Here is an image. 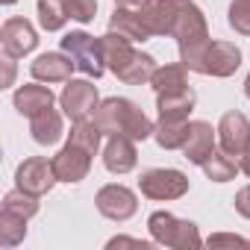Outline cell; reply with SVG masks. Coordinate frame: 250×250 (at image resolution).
<instances>
[{"label": "cell", "instance_id": "obj_1", "mask_svg": "<svg viewBox=\"0 0 250 250\" xmlns=\"http://www.w3.org/2000/svg\"><path fill=\"white\" fill-rule=\"evenodd\" d=\"M153 36L177 39V47H191L209 39V24L194 0H153L147 12Z\"/></svg>", "mask_w": 250, "mask_h": 250}, {"label": "cell", "instance_id": "obj_2", "mask_svg": "<svg viewBox=\"0 0 250 250\" xmlns=\"http://www.w3.org/2000/svg\"><path fill=\"white\" fill-rule=\"evenodd\" d=\"M94 124L103 130V136H130L136 142H145L153 136L156 124L145 115V109L139 103H133L130 97H106L100 100V106L94 109Z\"/></svg>", "mask_w": 250, "mask_h": 250}, {"label": "cell", "instance_id": "obj_3", "mask_svg": "<svg viewBox=\"0 0 250 250\" xmlns=\"http://www.w3.org/2000/svg\"><path fill=\"white\" fill-rule=\"evenodd\" d=\"M180 62L188 71H194V74L227 80V77H232L241 68V50L232 42H212V39H206L200 44L183 47L180 50Z\"/></svg>", "mask_w": 250, "mask_h": 250}, {"label": "cell", "instance_id": "obj_4", "mask_svg": "<svg viewBox=\"0 0 250 250\" xmlns=\"http://www.w3.org/2000/svg\"><path fill=\"white\" fill-rule=\"evenodd\" d=\"M147 229L153 235L156 244L162 247H174V250H197L203 244L200 232H197V224L186 221V218H177L171 212H153L147 218Z\"/></svg>", "mask_w": 250, "mask_h": 250}, {"label": "cell", "instance_id": "obj_5", "mask_svg": "<svg viewBox=\"0 0 250 250\" xmlns=\"http://www.w3.org/2000/svg\"><path fill=\"white\" fill-rule=\"evenodd\" d=\"M62 50L74 59L77 71H83L91 80H100L106 74V59H103V44L100 39L88 36L85 30H71L62 39Z\"/></svg>", "mask_w": 250, "mask_h": 250}, {"label": "cell", "instance_id": "obj_6", "mask_svg": "<svg viewBox=\"0 0 250 250\" xmlns=\"http://www.w3.org/2000/svg\"><path fill=\"white\" fill-rule=\"evenodd\" d=\"M188 188H191L188 177L177 168H147L139 177V191L147 200H159V203L180 200L188 194Z\"/></svg>", "mask_w": 250, "mask_h": 250}, {"label": "cell", "instance_id": "obj_7", "mask_svg": "<svg viewBox=\"0 0 250 250\" xmlns=\"http://www.w3.org/2000/svg\"><path fill=\"white\" fill-rule=\"evenodd\" d=\"M94 206L103 218L121 224V221H130L139 212V194L121 183H109L94 194Z\"/></svg>", "mask_w": 250, "mask_h": 250}, {"label": "cell", "instance_id": "obj_8", "mask_svg": "<svg viewBox=\"0 0 250 250\" xmlns=\"http://www.w3.org/2000/svg\"><path fill=\"white\" fill-rule=\"evenodd\" d=\"M59 106L62 112L71 118V121H83V118H91L94 109L100 106V94H97V85L91 80H68L62 94H59Z\"/></svg>", "mask_w": 250, "mask_h": 250}, {"label": "cell", "instance_id": "obj_9", "mask_svg": "<svg viewBox=\"0 0 250 250\" xmlns=\"http://www.w3.org/2000/svg\"><path fill=\"white\" fill-rule=\"evenodd\" d=\"M56 183H59V180H56L53 162H50L47 156H30V159H24V162L18 165V171H15V186L24 188V191H30V194H36V197L50 194V188H53Z\"/></svg>", "mask_w": 250, "mask_h": 250}, {"label": "cell", "instance_id": "obj_10", "mask_svg": "<svg viewBox=\"0 0 250 250\" xmlns=\"http://www.w3.org/2000/svg\"><path fill=\"white\" fill-rule=\"evenodd\" d=\"M91 153L88 150H83L80 145H74V142H68L50 162H53V174H56V180L59 183H68V186H74V183H83L85 177H88V171H91Z\"/></svg>", "mask_w": 250, "mask_h": 250}, {"label": "cell", "instance_id": "obj_11", "mask_svg": "<svg viewBox=\"0 0 250 250\" xmlns=\"http://www.w3.org/2000/svg\"><path fill=\"white\" fill-rule=\"evenodd\" d=\"M0 44H3V53L21 59L39 47V33L27 18H6L0 27Z\"/></svg>", "mask_w": 250, "mask_h": 250}, {"label": "cell", "instance_id": "obj_12", "mask_svg": "<svg viewBox=\"0 0 250 250\" xmlns=\"http://www.w3.org/2000/svg\"><path fill=\"white\" fill-rule=\"evenodd\" d=\"M215 130H218L221 150H227L229 156H238V153L250 145V118H247L244 112H238V109L224 112Z\"/></svg>", "mask_w": 250, "mask_h": 250}, {"label": "cell", "instance_id": "obj_13", "mask_svg": "<svg viewBox=\"0 0 250 250\" xmlns=\"http://www.w3.org/2000/svg\"><path fill=\"white\" fill-rule=\"evenodd\" d=\"M103 165L109 174H130L139 165V150H136V139L130 136H109L106 147H103Z\"/></svg>", "mask_w": 250, "mask_h": 250}, {"label": "cell", "instance_id": "obj_14", "mask_svg": "<svg viewBox=\"0 0 250 250\" xmlns=\"http://www.w3.org/2000/svg\"><path fill=\"white\" fill-rule=\"evenodd\" d=\"M74 71H77V65L65 50L62 53H42L30 65V74L39 83H68Z\"/></svg>", "mask_w": 250, "mask_h": 250}, {"label": "cell", "instance_id": "obj_15", "mask_svg": "<svg viewBox=\"0 0 250 250\" xmlns=\"http://www.w3.org/2000/svg\"><path fill=\"white\" fill-rule=\"evenodd\" d=\"M215 136H218V130H212L209 121H191L188 139H186V145H183V156H186L191 165H203L206 156L215 150Z\"/></svg>", "mask_w": 250, "mask_h": 250}, {"label": "cell", "instance_id": "obj_16", "mask_svg": "<svg viewBox=\"0 0 250 250\" xmlns=\"http://www.w3.org/2000/svg\"><path fill=\"white\" fill-rule=\"evenodd\" d=\"M150 12V9H147ZM147 12H127V9H118L112 12L109 18V30L121 33V36H127L130 42H147L153 39V30H150V21H147Z\"/></svg>", "mask_w": 250, "mask_h": 250}, {"label": "cell", "instance_id": "obj_17", "mask_svg": "<svg viewBox=\"0 0 250 250\" xmlns=\"http://www.w3.org/2000/svg\"><path fill=\"white\" fill-rule=\"evenodd\" d=\"M194 106H197V91L191 85L156 94V112H159V118H183V121H188V115L194 112Z\"/></svg>", "mask_w": 250, "mask_h": 250}, {"label": "cell", "instance_id": "obj_18", "mask_svg": "<svg viewBox=\"0 0 250 250\" xmlns=\"http://www.w3.org/2000/svg\"><path fill=\"white\" fill-rule=\"evenodd\" d=\"M156 68H159V65H156V59H153L150 53L133 50V53H130V59L115 71V77H118L121 83H127V85H150V80H153Z\"/></svg>", "mask_w": 250, "mask_h": 250}, {"label": "cell", "instance_id": "obj_19", "mask_svg": "<svg viewBox=\"0 0 250 250\" xmlns=\"http://www.w3.org/2000/svg\"><path fill=\"white\" fill-rule=\"evenodd\" d=\"M30 136H33L36 145H44V147L56 145L65 136V121H62V115L53 106L44 109V112H39V115H33L30 118Z\"/></svg>", "mask_w": 250, "mask_h": 250}, {"label": "cell", "instance_id": "obj_20", "mask_svg": "<svg viewBox=\"0 0 250 250\" xmlns=\"http://www.w3.org/2000/svg\"><path fill=\"white\" fill-rule=\"evenodd\" d=\"M12 103H15V109H18L21 115L33 118V115L50 109V106L56 103V94H53L47 85H39V80H36V83H30V85H21V88L15 91V97H12Z\"/></svg>", "mask_w": 250, "mask_h": 250}, {"label": "cell", "instance_id": "obj_21", "mask_svg": "<svg viewBox=\"0 0 250 250\" xmlns=\"http://www.w3.org/2000/svg\"><path fill=\"white\" fill-rule=\"evenodd\" d=\"M188 127H191V121H183V118H159L153 139L162 150H183L188 139Z\"/></svg>", "mask_w": 250, "mask_h": 250}, {"label": "cell", "instance_id": "obj_22", "mask_svg": "<svg viewBox=\"0 0 250 250\" xmlns=\"http://www.w3.org/2000/svg\"><path fill=\"white\" fill-rule=\"evenodd\" d=\"M100 44H103V59H106V71H118L124 62L130 59V53L136 50L133 44L136 42H130L127 36H121V33H115V30H109L106 36H100Z\"/></svg>", "mask_w": 250, "mask_h": 250}, {"label": "cell", "instance_id": "obj_23", "mask_svg": "<svg viewBox=\"0 0 250 250\" xmlns=\"http://www.w3.org/2000/svg\"><path fill=\"white\" fill-rule=\"evenodd\" d=\"M200 168H203V174H206L212 183H229V180H235V174H241V171H238V162H235L227 150H218V147L206 156V162H203Z\"/></svg>", "mask_w": 250, "mask_h": 250}, {"label": "cell", "instance_id": "obj_24", "mask_svg": "<svg viewBox=\"0 0 250 250\" xmlns=\"http://www.w3.org/2000/svg\"><path fill=\"white\" fill-rule=\"evenodd\" d=\"M68 142H74L83 150H88L91 156H97L100 142H103V130L94 124V118H83V121H74V127L68 133Z\"/></svg>", "mask_w": 250, "mask_h": 250}, {"label": "cell", "instance_id": "obj_25", "mask_svg": "<svg viewBox=\"0 0 250 250\" xmlns=\"http://www.w3.org/2000/svg\"><path fill=\"white\" fill-rule=\"evenodd\" d=\"M183 85H188V68H186L183 62H177V65H159L156 74H153V80H150V88H153L156 94H162V91H177V88H183Z\"/></svg>", "mask_w": 250, "mask_h": 250}, {"label": "cell", "instance_id": "obj_26", "mask_svg": "<svg viewBox=\"0 0 250 250\" xmlns=\"http://www.w3.org/2000/svg\"><path fill=\"white\" fill-rule=\"evenodd\" d=\"M36 15H39V27L44 33H59L68 24L65 0H39V3H36Z\"/></svg>", "mask_w": 250, "mask_h": 250}, {"label": "cell", "instance_id": "obj_27", "mask_svg": "<svg viewBox=\"0 0 250 250\" xmlns=\"http://www.w3.org/2000/svg\"><path fill=\"white\" fill-rule=\"evenodd\" d=\"M27 238V218L0 209V247H18Z\"/></svg>", "mask_w": 250, "mask_h": 250}, {"label": "cell", "instance_id": "obj_28", "mask_svg": "<svg viewBox=\"0 0 250 250\" xmlns=\"http://www.w3.org/2000/svg\"><path fill=\"white\" fill-rule=\"evenodd\" d=\"M227 24L238 36H250V0H232L227 9Z\"/></svg>", "mask_w": 250, "mask_h": 250}, {"label": "cell", "instance_id": "obj_29", "mask_svg": "<svg viewBox=\"0 0 250 250\" xmlns=\"http://www.w3.org/2000/svg\"><path fill=\"white\" fill-rule=\"evenodd\" d=\"M65 9H68L71 21L91 24L94 15H97V0H65Z\"/></svg>", "mask_w": 250, "mask_h": 250}, {"label": "cell", "instance_id": "obj_30", "mask_svg": "<svg viewBox=\"0 0 250 250\" xmlns=\"http://www.w3.org/2000/svg\"><path fill=\"white\" fill-rule=\"evenodd\" d=\"M106 247H109V250H112V247H142V250H150L153 244H150V241H139V238H127V235H118V238H109Z\"/></svg>", "mask_w": 250, "mask_h": 250}, {"label": "cell", "instance_id": "obj_31", "mask_svg": "<svg viewBox=\"0 0 250 250\" xmlns=\"http://www.w3.org/2000/svg\"><path fill=\"white\" fill-rule=\"evenodd\" d=\"M235 212L241 215V218H250V186H244L238 194H235Z\"/></svg>", "mask_w": 250, "mask_h": 250}, {"label": "cell", "instance_id": "obj_32", "mask_svg": "<svg viewBox=\"0 0 250 250\" xmlns=\"http://www.w3.org/2000/svg\"><path fill=\"white\" fill-rule=\"evenodd\" d=\"M115 6L127 12H147L153 6V0H115Z\"/></svg>", "mask_w": 250, "mask_h": 250}, {"label": "cell", "instance_id": "obj_33", "mask_svg": "<svg viewBox=\"0 0 250 250\" xmlns=\"http://www.w3.org/2000/svg\"><path fill=\"white\" fill-rule=\"evenodd\" d=\"M206 244H209V247H221V244H250V241L241 238V235H227V232H221V235H209Z\"/></svg>", "mask_w": 250, "mask_h": 250}, {"label": "cell", "instance_id": "obj_34", "mask_svg": "<svg viewBox=\"0 0 250 250\" xmlns=\"http://www.w3.org/2000/svg\"><path fill=\"white\" fill-rule=\"evenodd\" d=\"M3 68H6V74H3V88H9V85L15 83V56L3 53Z\"/></svg>", "mask_w": 250, "mask_h": 250}, {"label": "cell", "instance_id": "obj_35", "mask_svg": "<svg viewBox=\"0 0 250 250\" xmlns=\"http://www.w3.org/2000/svg\"><path fill=\"white\" fill-rule=\"evenodd\" d=\"M235 162H238V171H241L244 177H250V145H247V147L235 156Z\"/></svg>", "mask_w": 250, "mask_h": 250}, {"label": "cell", "instance_id": "obj_36", "mask_svg": "<svg viewBox=\"0 0 250 250\" xmlns=\"http://www.w3.org/2000/svg\"><path fill=\"white\" fill-rule=\"evenodd\" d=\"M244 94L250 97V74H247V80H244Z\"/></svg>", "mask_w": 250, "mask_h": 250}, {"label": "cell", "instance_id": "obj_37", "mask_svg": "<svg viewBox=\"0 0 250 250\" xmlns=\"http://www.w3.org/2000/svg\"><path fill=\"white\" fill-rule=\"evenodd\" d=\"M3 3H15V0H3Z\"/></svg>", "mask_w": 250, "mask_h": 250}]
</instances>
